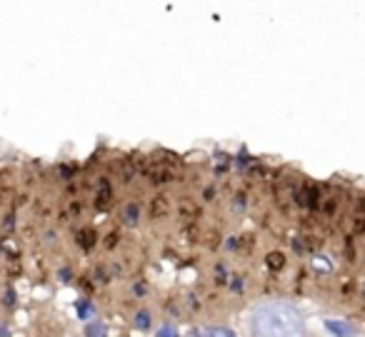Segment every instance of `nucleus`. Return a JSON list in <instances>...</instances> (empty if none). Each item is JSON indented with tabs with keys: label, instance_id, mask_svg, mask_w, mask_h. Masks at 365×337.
<instances>
[]
</instances>
